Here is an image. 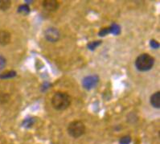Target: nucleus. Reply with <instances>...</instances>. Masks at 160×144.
<instances>
[{"label": "nucleus", "mask_w": 160, "mask_h": 144, "mask_svg": "<svg viewBox=\"0 0 160 144\" xmlns=\"http://www.w3.org/2000/svg\"><path fill=\"white\" fill-rule=\"evenodd\" d=\"M150 45L152 48L154 49H156V48H158L159 47V44H158V42H157L156 40H151V42H150Z\"/></svg>", "instance_id": "nucleus-18"}, {"label": "nucleus", "mask_w": 160, "mask_h": 144, "mask_svg": "<svg viewBox=\"0 0 160 144\" xmlns=\"http://www.w3.org/2000/svg\"><path fill=\"white\" fill-rule=\"evenodd\" d=\"M18 12L23 15H28V14L30 13V7H29V6L28 4L20 5V6L18 7Z\"/></svg>", "instance_id": "nucleus-9"}, {"label": "nucleus", "mask_w": 160, "mask_h": 144, "mask_svg": "<svg viewBox=\"0 0 160 144\" xmlns=\"http://www.w3.org/2000/svg\"><path fill=\"white\" fill-rule=\"evenodd\" d=\"M154 63V60L151 56H150L147 53H144L142 55L138 56L135 61L136 68L142 72H146L153 67Z\"/></svg>", "instance_id": "nucleus-2"}, {"label": "nucleus", "mask_w": 160, "mask_h": 144, "mask_svg": "<svg viewBox=\"0 0 160 144\" xmlns=\"http://www.w3.org/2000/svg\"><path fill=\"white\" fill-rule=\"evenodd\" d=\"M151 104L154 108H160V92H156L151 97Z\"/></svg>", "instance_id": "nucleus-8"}, {"label": "nucleus", "mask_w": 160, "mask_h": 144, "mask_svg": "<svg viewBox=\"0 0 160 144\" xmlns=\"http://www.w3.org/2000/svg\"><path fill=\"white\" fill-rule=\"evenodd\" d=\"M110 27V33L114 36H118L121 33V27L117 23H113L111 27Z\"/></svg>", "instance_id": "nucleus-12"}, {"label": "nucleus", "mask_w": 160, "mask_h": 144, "mask_svg": "<svg viewBox=\"0 0 160 144\" xmlns=\"http://www.w3.org/2000/svg\"><path fill=\"white\" fill-rule=\"evenodd\" d=\"M6 59H5L2 55H0V71L5 68V66H6Z\"/></svg>", "instance_id": "nucleus-17"}, {"label": "nucleus", "mask_w": 160, "mask_h": 144, "mask_svg": "<svg viewBox=\"0 0 160 144\" xmlns=\"http://www.w3.org/2000/svg\"><path fill=\"white\" fill-rule=\"evenodd\" d=\"M44 36H45L46 40L49 42L54 43L57 42L60 39V32H59L58 29L53 27H50L47 28L44 32Z\"/></svg>", "instance_id": "nucleus-5"}, {"label": "nucleus", "mask_w": 160, "mask_h": 144, "mask_svg": "<svg viewBox=\"0 0 160 144\" xmlns=\"http://www.w3.org/2000/svg\"><path fill=\"white\" fill-rule=\"evenodd\" d=\"M85 131V124L81 121H73L68 127V133L72 138H79Z\"/></svg>", "instance_id": "nucleus-3"}, {"label": "nucleus", "mask_w": 160, "mask_h": 144, "mask_svg": "<svg viewBox=\"0 0 160 144\" xmlns=\"http://www.w3.org/2000/svg\"><path fill=\"white\" fill-rule=\"evenodd\" d=\"M109 33H110V27H106V28L102 29V30L98 32V35L103 37V36H106V35L109 34Z\"/></svg>", "instance_id": "nucleus-16"}, {"label": "nucleus", "mask_w": 160, "mask_h": 144, "mask_svg": "<svg viewBox=\"0 0 160 144\" xmlns=\"http://www.w3.org/2000/svg\"><path fill=\"white\" fill-rule=\"evenodd\" d=\"M35 122H36V119H35L34 118L30 117V118H25V119L23 121L22 125H23L24 127H26V128H30V127H32V126L34 125Z\"/></svg>", "instance_id": "nucleus-11"}, {"label": "nucleus", "mask_w": 160, "mask_h": 144, "mask_svg": "<svg viewBox=\"0 0 160 144\" xmlns=\"http://www.w3.org/2000/svg\"><path fill=\"white\" fill-rule=\"evenodd\" d=\"M99 77L98 75H91V76L85 77L82 80V85L87 90H90L96 87L97 85L99 82Z\"/></svg>", "instance_id": "nucleus-4"}, {"label": "nucleus", "mask_w": 160, "mask_h": 144, "mask_svg": "<svg viewBox=\"0 0 160 144\" xmlns=\"http://www.w3.org/2000/svg\"><path fill=\"white\" fill-rule=\"evenodd\" d=\"M130 142H131V138L130 136L122 137L119 140L120 144H130Z\"/></svg>", "instance_id": "nucleus-15"}, {"label": "nucleus", "mask_w": 160, "mask_h": 144, "mask_svg": "<svg viewBox=\"0 0 160 144\" xmlns=\"http://www.w3.org/2000/svg\"><path fill=\"white\" fill-rule=\"evenodd\" d=\"M71 104V97L69 95L63 92H57L52 98V105L57 110H64Z\"/></svg>", "instance_id": "nucleus-1"}, {"label": "nucleus", "mask_w": 160, "mask_h": 144, "mask_svg": "<svg viewBox=\"0 0 160 144\" xmlns=\"http://www.w3.org/2000/svg\"><path fill=\"white\" fill-rule=\"evenodd\" d=\"M11 3H12L11 1H8V0H1L0 1V10L7 11L11 7Z\"/></svg>", "instance_id": "nucleus-13"}, {"label": "nucleus", "mask_w": 160, "mask_h": 144, "mask_svg": "<svg viewBox=\"0 0 160 144\" xmlns=\"http://www.w3.org/2000/svg\"><path fill=\"white\" fill-rule=\"evenodd\" d=\"M11 42V34L7 31H0V45H7Z\"/></svg>", "instance_id": "nucleus-7"}, {"label": "nucleus", "mask_w": 160, "mask_h": 144, "mask_svg": "<svg viewBox=\"0 0 160 144\" xmlns=\"http://www.w3.org/2000/svg\"><path fill=\"white\" fill-rule=\"evenodd\" d=\"M49 86H51V84L48 83V82H44V83L43 84V85H42V90L44 91L45 89H49Z\"/></svg>", "instance_id": "nucleus-19"}, {"label": "nucleus", "mask_w": 160, "mask_h": 144, "mask_svg": "<svg viewBox=\"0 0 160 144\" xmlns=\"http://www.w3.org/2000/svg\"><path fill=\"white\" fill-rule=\"evenodd\" d=\"M17 75L15 71H8L0 75V79H9V78H13Z\"/></svg>", "instance_id": "nucleus-10"}, {"label": "nucleus", "mask_w": 160, "mask_h": 144, "mask_svg": "<svg viewBox=\"0 0 160 144\" xmlns=\"http://www.w3.org/2000/svg\"><path fill=\"white\" fill-rule=\"evenodd\" d=\"M43 7L48 12H56L59 8V2L56 0H45L43 2Z\"/></svg>", "instance_id": "nucleus-6"}, {"label": "nucleus", "mask_w": 160, "mask_h": 144, "mask_svg": "<svg viewBox=\"0 0 160 144\" xmlns=\"http://www.w3.org/2000/svg\"><path fill=\"white\" fill-rule=\"evenodd\" d=\"M102 44V41L101 40H97V41H93V42H90V43H89L88 44V45H87V47H88V48L90 50H95V48H97V47H98L99 45H101Z\"/></svg>", "instance_id": "nucleus-14"}]
</instances>
